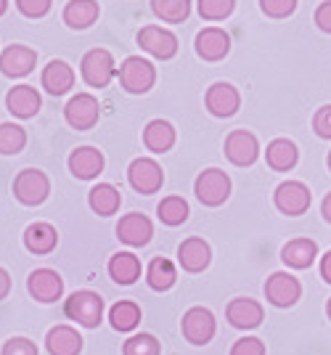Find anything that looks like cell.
Instances as JSON below:
<instances>
[{"label":"cell","mask_w":331,"mask_h":355,"mask_svg":"<svg viewBox=\"0 0 331 355\" xmlns=\"http://www.w3.org/2000/svg\"><path fill=\"white\" fill-rule=\"evenodd\" d=\"M321 276H323V279L331 284V250L326 252L323 257H321Z\"/></svg>","instance_id":"f6af8a7d"},{"label":"cell","mask_w":331,"mask_h":355,"mask_svg":"<svg viewBox=\"0 0 331 355\" xmlns=\"http://www.w3.org/2000/svg\"><path fill=\"white\" fill-rule=\"evenodd\" d=\"M101 14L96 0H69L64 6V21L72 30H88L91 24H96V19Z\"/></svg>","instance_id":"d4e9b609"},{"label":"cell","mask_w":331,"mask_h":355,"mask_svg":"<svg viewBox=\"0 0 331 355\" xmlns=\"http://www.w3.org/2000/svg\"><path fill=\"white\" fill-rule=\"evenodd\" d=\"M297 157H300V151H297V146L289 138H276L273 144H268V151H265L268 164H271L273 170H278V173L292 170L297 164Z\"/></svg>","instance_id":"f1b7e54d"},{"label":"cell","mask_w":331,"mask_h":355,"mask_svg":"<svg viewBox=\"0 0 331 355\" xmlns=\"http://www.w3.org/2000/svg\"><path fill=\"white\" fill-rule=\"evenodd\" d=\"M122 355H159V342L151 334H136L125 342Z\"/></svg>","instance_id":"8d00e7d4"},{"label":"cell","mask_w":331,"mask_h":355,"mask_svg":"<svg viewBox=\"0 0 331 355\" xmlns=\"http://www.w3.org/2000/svg\"><path fill=\"white\" fill-rule=\"evenodd\" d=\"M8 292H11V276L6 268H0V300H6Z\"/></svg>","instance_id":"ee69618b"},{"label":"cell","mask_w":331,"mask_h":355,"mask_svg":"<svg viewBox=\"0 0 331 355\" xmlns=\"http://www.w3.org/2000/svg\"><path fill=\"white\" fill-rule=\"evenodd\" d=\"M228 321L236 326V329H255L262 324V308L260 302L249 300V297H239L228 305Z\"/></svg>","instance_id":"cb8c5ba5"},{"label":"cell","mask_w":331,"mask_h":355,"mask_svg":"<svg viewBox=\"0 0 331 355\" xmlns=\"http://www.w3.org/2000/svg\"><path fill=\"white\" fill-rule=\"evenodd\" d=\"M82 80L91 85V88H106L114 74H117V64H114V56L104 51V48H93L82 56Z\"/></svg>","instance_id":"3957f363"},{"label":"cell","mask_w":331,"mask_h":355,"mask_svg":"<svg viewBox=\"0 0 331 355\" xmlns=\"http://www.w3.org/2000/svg\"><path fill=\"white\" fill-rule=\"evenodd\" d=\"M151 234H154V225L146 215H141V212H130V215H125L117 225V236L120 241L125 244H130V247H143V244H149L151 241Z\"/></svg>","instance_id":"e0dca14e"},{"label":"cell","mask_w":331,"mask_h":355,"mask_svg":"<svg viewBox=\"0 0 331 355\" xmlns=\"http://www.w3.org/2000/svg\"><path fill=\"white\" fill-rule=\"evenodd\" d=\"M109 321L117 331H133L141 321V308L130 300H120L111 311H109Z\"/></svg>","instance_id":"1f68e13d"},{"label":"cell","mask_w":331,"mask_h":355,"mask_svg":"<svg viewBox=\"0 0 331 355\" xmlns=\"http://www.w3.org/2000/svg\"><path fill=\"white\" fill-rule=\"evenodd\" d=\"M43 88L51 93V96H64L66 90L75 85V69L66 64V61L61 59H53L48 64L46 69H43Z\"/></svg>","instance_id":"7402d4cb"},{"label":"cell","mask_w":331,"mask_h":355,"mask_svg":"<svg viewBox=\"0 0 331 355\" xmlns=\"http://www.w3.org/2000/svg\"><path fill=\"white\" fill-rule=\"evenodd\" d=\"M143 144L154 154H165L175 144V128L165 119H151L143 130Z\"/></svg>","instance_id":"4316f807"},{"label":"cell","mask_w":331,"mask_h":355,"mask_svg":"<svg viewBox=\"0 0 331 355\" xmlns=\"http://www.w3.org/2000/svg\"><path fill=\"white\" fill-rule=\"evenodd\" d=\"M120 83L127 93H149L156 83V69L151 61L141 59V56H130V59L122 61Z\"/></svg>","instance_id":"277c9868"},{"label":"cell","mask_w":331,"mask_h":355,"mask_svg":"<svg viewBox=\"0 0 331 355\" xmlns=\"http://www.w3.org/2000/svg\"><path fill=\"white\" fill-rule=\"evenodd\" d=\"M178 260H181V266L186 268L188 273H199V270H204V268L210 266V260H212L210 244L199 236L186 239L181 247H178Z\"/></svg>","instance_id":"ffe728a7"},{"label":"cell","mask_w":331,"mask_h":355,"mask_svg":"<svg viewBox=\"0 0 331 355\" xmlns=\"http://www.w3.org/2000/svg\"><path fill=\"white\" fill-rule=\"evenodd\" d=\"M276 207L281 209L284 215H292V218H297V215H305L307 209H310V199H313V193L310 189L300 183V180H286L281 183L278 189H276Z\"/></svg>","instance_id":"8992f818"},{"label":"cell","mask_w":331,"mask_h":355,"mask_svg":"<svg viewBox=\"0 0 331 355\" xmlns=\"http://www.w3.org/2000/svg\"><path fill=\"white\" fill-rule=\"evenodd\" d=\"M122 205L120 191L111 186V183H98L91 191V209L96 215H114Z\"/></svg>","instance_id":"f546056e"},{"label":"cell","mask_w":331,"mask_h":355,"mask_svg":"<svg viewBox=\"0 0 331 355\" xmlns=\"http://www.w3.org/2000/svg\"><path fill=\"white\" fill-rule=\"evenodd\" d=\"M27 289L37 302H56L64 295V279L51 268H37L27 279Z\"/></svg>","instance_id":"30bf717a"},{"label":"cell","mask_w":331,"mask_h":355,"mask_svg":"<svg viewBox=\"0 0 331 355\" xmlns=\"http://www.w3.org/2000/svg\"><path fill=\"white\" fill-rule=\"evenodd\" d=\"M194 191H196V196H199V202H202V205H207V207H217V205H223V202H226L228 193H231V178H228L223 170L210 167V170H204L202 175L196 178Z\"/></svg>","instance_id":"5b68a950"},{"label":"cell","mask_w":331,"mask_h":355,"mask_svg":"<svg viewBox=\"0 0 331 355\" xmlns=\"http://www.w3.org/2000/svg\"><path fill=\"white\" fill-rule=\"evenodd\" d=\"M3 355H37V347L27 337H11L3 345Z\"/></svg>","instance_id":"ab89813d"},{"label":"cell","mask_w":331,"mask_h":355,"mask_svg":"<svg viewBox=\"0 0 331 355\" xmlns=\"http://www.w3.org/2000/svg\"><path fill=\"white\" fill-rule=\"evenodd\" d=\"M109 276L117 284L127 286L141 276V260H138L133 252H117L111 260H109Z\"/></svg>","instance_id":"83f0119b"},{"label":"cell","mask_w":331,"mask_h":355,"mask_svg":"<svg viewBox=\"0 0 331 355\" xmlns=\"http://www.w3.org/2000/svg\"><path fill=\"white\" fill-rule=\"evenodd\" d=\"M146 276H149V286L151 289H156V292H165L170 289L175 279H178V273H175V266L167 260V257H154L151 260L149 270H146Z\"/></svg>","instance_id":"4dcf8cb0"},{"label":"cell","mask_w":331,"mask_h":355,"mask_svg":"<svg viewBox=\"0 0 331 355\" xmlns=\"http://www.w3.org/2000/svg\"><path fill=\"white\" fill-rule=\"evenodd\" d=\"M204 104L215 117H233L239 112L241 96L231 83H215L204 96Z\"/></svg>","instance_id":"8fae6325"},{"label":"cell","mask_w":331,"mask_h":355,"mask_svg":"<svg viewBox=\"0 0 331 355\" xmlns=\"http://www.w3.org/2000/svg\"><path fill=\"white\" fill-rule=\"evenodd\" d=\"M48 353L51 355H80L82 350V337L72 326H53L46 337Z\"/></svg>","instance_id":"603a6c76"},{"label":"cell","mask_w":331,"mask_h":355,"mask_svg":"<svg viewBox=\"0 0 331 355\" xmlns=\"http://www.w3.org/2000/svg\"><path fill=\"white\" fill-rule=\"evenodd\" d=\"M98 114H101V106L91 93H77L75 98H69V104L64 109V117L75 130H91L98 122Z\"/></svg>","instance_id":"52a82bcc"},{"label":"cell","mask_w":331,"mask_h":355,"mask_svg":"<svg viewBox=\"0 0 331 355\" xmlns=\"http://www.w3.org/2000/svg\"><path fill=\"white\" fill-rule=\"evenodd\" d=\"M326 313H329V318H331V300H329V308H326Z\"/></svg>","instance_id":"c3c4849f"},{"label":"cell","mask_w":331,"mask_h":355,"mask_svg":"<svg viewBox=\"0 0 331 355\" xmlns=\"http://www.w3.org/2000/svg\"><path fill=\"white\" fill-rule=\"evenodd\" d=\"M231 51V37L217 27H207L196 35V53L204 61H220Z\"/></svg>","instance_id":"d6986e66"},{"label":"cell","mask_w":331,"mask_h":355,"mask_svg":"<svg viewBox=\"0 0 331 355\" xmlns=\"http://www.w3.org/2000/svg\"><path fill=\"white\" fill-rule=\"evenodd\" d=\"M24 146H27L24 128H19L14 122H3L0 125V154H19Z\"/></svg>","instance_id":"836d02e7"},{"label":"cell","mask_w":331,"mask_h":355,"mask_svg":"<svg viewBox=\"0 0 331 355\" xmlns=\"http://www.w3.org/2000/svg\"><path fill=\"white\" fill-rule=\"evenodd\" d=\"M8 11V0H0V16Z\"/></svg>","instance_id":"7dc6e473"},{"label":"cell","mask_w":331,"mask_h":355,"mask_svg":"<svg viewBox=\"0 0 331 355\" xmlns=\"http://www.w3.org/2000/svg\"><path fill=\"white\" fill-rule=\"evenodd\" d=\"M231 355H265V345L262 340H257V337H244L233 345V350Z\"/></svg>","instance_id":"60d3db41"},{"label":"cell","mask_w":331,"mask_h":355,"mask_svg":"<svg viewBox=\"0 0 331 355\" xmlns=\"http://www.w3.org/2000/svg\"><path fill=\"white\" fill-rule=\"evenodd\" d=\"M40 93L32 85H16L6 93V109L19 119H30L40 112Z\"/></svg>","instance_id":"2e32d148"},{"label":"cell","mask_w":331,"mask_h":355,"mask_svg":"<svg viewBox=\"0 0 331 355\" xmlns=\"http://www.w3.org/2000/svg\"><path fill=\"white\" fill-rule=\"evenodd\" d=\"M138 45L151 53V56H156V59H172L175 53H178V37L172 35L170 30H162V27H143V30L138 32Z\"/></svg>","instance_id":"9c48e42d"},{"label":"cell","mask_w":331,"mask_h":355,"mask_svg":"<svg viewBox=\"0 0 331 355\" xmlns=\"http://www.w3.org/2000/svg\"><path fill=\"white\" fill-rule=\"evenodd\" d=\"M321 212H323V218L331 223V193L326 196V199H323V205H321Z\"/></svg>","instance_id":"bcb514c9"},{"label":"cell","mask_w":331,"mask_h":355,"mask_svg":"<svg viewBox=\"0 0 331 355\" xmlns=\"http://www.w3.org/2000/svg\"><path fill=\"white\" fill-rule=\"evenodd\" d=\"M51 193V180L43 170H35V167H27L21 170L19 175L14 178V196L27 205V207H35V205H43Z\"/></svg>","instance_id":"7a4b0ae2"},{"label":"cell","mask_w":331,"mask_h":355,"mask_svg":"<svg viewBox=\"0 0 331 355\" xmlns=\"http://www.w3.org/2000/svg\"><path fill=\"white\" fill-rule=\"evenodd\" d=\"M318 257V244L313 239H292L281 250V260L289 268H310Z\"/></svg>","instance_id":"484cf974"},{"label":"cell","mask_w":331,"mask_h":355,"mask_svg":"<svg viewBox=\"0 0 331 355\" xmlns=\"http://www.w3.org/2000/svg\"><path fill=\"white\" fill-rule=\"evenodd\" d=\"M316 24L323 32H331V0L321 3V6L316 8Z\"/></svg>","instance_id":"7bdbcfd3"},{"label":"cell","mask_w":331,"mask_h":355,"mask_svg":"<svg viewBox=\"0 0 331 355\" xmlns=\"http://www.w3.org/2000/svg\"><path fill=\"white\" fill-rule=\"evenodd\" d=\"M104 170V154L93 146H80L69 154V173L80 180H91V178L101 175Z\"/></svg>","instance_id":"ac0fdd59"},{"label":"cell","mask_w":331,"mask_h":355,"mask_svg":"<svg viewBox=\"0 0 331 355\" xmlns=\"http://www.w3.org/2000/svg\"><path fill=\"white\" fill-rule=\"evenodd\" d=\"M236 0H199V14L207 21H223L233 14Z\"/></svg>","instance_id":"d590c367"},{"label":"cell","mask_w":331,"mask_h":355,"mask_svg":"<svg viewBox=\"0 0 331 355\" xmlns=\"http://www.w3.org/2000/svg\"><path fill=\"white\" fill-rule=\"evenodd\" d=\"M59 244V234L51 223H32L24 231V247L32 252V254H51Z\"/></svg>","instance_id":"44dd1931"},{"label":"cell","mask_w":331,"mask_h":355,"mask_svg":"<svg viewBox=\"0 0 331 355\" xmlns=\"http://www.w3.org/2000/svg\"><path fill=\"white\" fill-rule=\"evenodd\" d=\"M265 295H268V300H271L276 308H289V305H294L300 300L302 286L289 273H273L271 279H268V284H265Z\"/></svg>","instance_id":"4fadbf2b"},{"label":"cell","mask_w":331,"mask_h":355,"mask_svg":"<svg viewBox=\"0 0 331 355\" xmlns=\"http://www.w3.org/2000/svg\"><path fill=\"white\" fill-rule=\"evenodd\" d=\"M260 8H262V14L273 16V19H286L294 14L297 0H260Z\"/></svg>","instance_id":"74e56055"},{"label":"cell","mask_w":331,"mask_h":355,"mask_svg":"<svg viewBox=\"0 0 331 355\" xmlns=\"http://www.w3.org/2000/svg\"><path fill=\"white\" fill-rule=\"evenodd\" d=\"M151 11L162 21L178 24V21H186L191 14V0H151Z\"/></svg>","instance_id":"d6a6232c"},{"label":"cell","mask_w":331,"mask_h":355,"mask_svg":"<svg viewBox=\"0 0 331 355\" xmlns=\"http://www.w3.org/2000/svg\"><path fill=\"white\" fill-rule=\"evenodd\" d=\"M35 64H37V51L27 45H8L0 53V72L8 77H24L35 69Z\"/></svg>","instance_id":"7c38bea8"},{"label":"cell","mask_w":331,"mask_h":355,"mask_svg":"<svg viewBox=\"0 0 331 355\" xmlns=\"http://www.w3.org/2000/svg\"><path fill=\"white\" fill-rule=\"evenodd\" d=\"M183 334L194 345H204L215 334V315L207 308H191L183 315Z\"/></svg>","instance_id":"5bb4252c"},{"label":"cell","mask_w":331,"mask_h":355,"mask_svg":"<svg viewBox=\"0 0 331 355\" xmlns=\"http://www.w3.org/2000/svg\"><path fill=\"white\" fill-rule=\"evenodd\" d=\"M257 154H260V146H257V138L249 130H233L226 138V157L233 164L247 167V164L255 162Z\"/></svg>","instance_id":"9a60e30c"},{"label":"cell","mask_w":331,"mask_h":355,"mask_svg":"<svg viewBox=\"0 0 331 355\" xmlns=\"http://www.w3.org/2000/svg\"><path fill=\"white\" fill-rule=\"evenodd\" d=\"M51 3L53 0H16V8L27 19H40V16H46L51 11Z\"/></svg>","instance_id":"f35d334b"},{"label":"cell","mask_w":331,"mask_h":355,"mask_svg":"<svg viewBox=\"0 0 331 355\" xmlns=\"http://www.w3.org/2000/svg\"><path fill=\"white\" fill-rule=\"evenodd\" d=\"M156 212H159V220L167 223V225H181L188 218V205L181 196H167V199L159 202Z\"/></svg>","instance_id":"e575fe53"},{"label":"cell","mask_w":331,"mask_h":355,"mask_svg":"<svg viewBox=\"0 0 331 355\" xmlns=\"http://www.w3.org/2000/svg\"><path fill=\"white\" fill-rule=\"evenodd\" d=\"M64 313L80 326L96 329V326L101 324V318H104V300H101V295L91 292V289H80V292H75L66 300Z\"/></svg>","instance_id":"6da1fadb"},{"label":"cell","mask_w":331,"mask_h":355,"mask_svg":"<svg viewBox=\"0 0 331 355\" xmlns=\"http://www.w3.org/2000/svg\"><path fill=\"white\" fill-rule=\"evenodd\" d=\"M329 167H331V154H329Z\"/></svg>","instance_id":"681fc988"},{"label":"cell","mask_w":331,"mask_h":355,"mask_svg":"<svg viewBox=\"0 0 331 355\" xmlns=\"http://www.w3.org/2000/svg\"><path fill=\"white\" fill-rule=\"evenodd\" d=\"M127 180H130V186L138 193H156L162 189V183H165V173H162V167L154 162V159L141 157V159H136V162L130 164Z\"/></svg>","instance_id":"ba28073f"},{"label":"cell","mask_w":331,"mask_h":355,"mask_svg":"<svg viewBox=\"0 0 331 355\" xmlns=\"http://www.w3.org/2000/svg\"><path fill=\"white\" fill-rule=\"evenodd\" d=\"M313 128L321 138H331V106H321L313 117Z\"/></svg>","instance_id":"b9f144b4"}]
</instances>
